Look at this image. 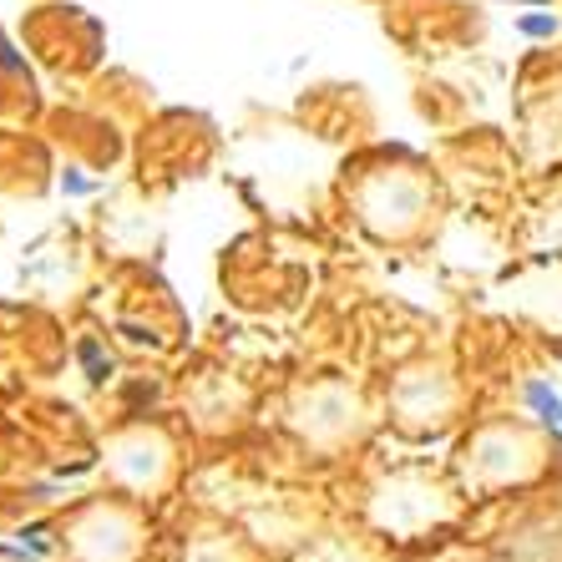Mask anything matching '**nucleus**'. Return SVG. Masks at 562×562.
Wrapping results in <instances>:
<instances>
[{"instance_id":"obj_1","label":"nucleus","mask_w":562,"mask_h":562,"mask_svg":"<svg viewBox=\"0 0 562 562\" xmlns=\"http://www.w3.org/2000/svg\"><path fill=\"white\" fill-rule=\"evenodd\" d=\"M527 395H532V406L542 411V416H548V420H558V426H562V401H558V395H548V385H532V391H527Z\"/></svg>"}]
</instances>
